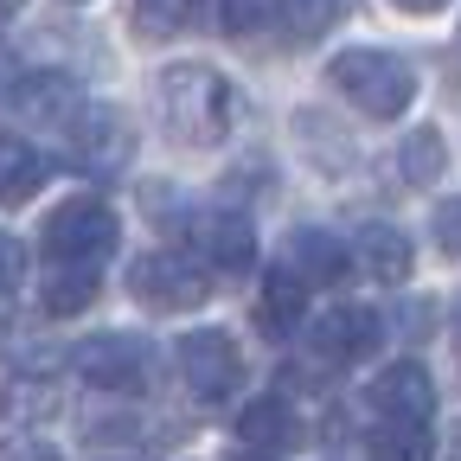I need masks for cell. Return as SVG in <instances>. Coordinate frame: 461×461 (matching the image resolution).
<instances>
[{"instance_id": "1", "label": "cell", "mask_w": 461, "mask_h": 461, "mask_svg": "<svg viewBox=\"0 0 461 461\" xmlns=\"http://www.w3.org/2000/svg\"><path fill=\"white\" fill-rule=\"evenodd\" d=\"M160 115L180 148H218L230 135L238 96H230V84L212 65H167L160 71Z\"/></svg>"}, {"instance_id": "2", "label": "cell", "mask_w": 461, "mask_h": 461, "mask_svg": "<svg viewBox=\"0 0 461 461\" xmlns=\"http://www.w3.org/2000/svg\"><path fill=\"white\" fill-rule=\"evenodd\" d=\"M333 90L353 103L359 115H378V122H391V115L411 109L417 96V71L403 65L397 51H378V45H359V51H339L333 65H327Z\"/></svg>"}, {"instance_id": "3", "label": "cell", "mask_w": 461, "mask_h": 461, "mask_svg": "<svg viewBox=\"0 0 461 461\" xmlns=\"http://www.w3.org/2000/svg\"><path fill=\"white\" fill-rule=\"evenodd\" d=\"M129 295L154 314H193L212 295V263L193 250H148L129 269Z\"/></svg>"}, {"instance_id": "4", "label": "cell", "mask_w": 461, "mask_h": 461, "mask_svg": "<svg viewBox=\"0 0 461 461\" xmlns=\"http://www.w3.org/2000/svg\"><path fill=\"white\" fill-rule=\"evenodd\" d=\"M71 372L90 391L135 397V391L154 384V339H141V333H96V339L71 346Z\"/></svg>"}, {"instance_id": "5", "label": "cell", "mask_w": 461, "mask_h": 461, "mask_svg": "<svg viewBox=\"0 0 461 461\" xmlns=\"http://www.w3.org/2000/svg\"><path fill=\"white\" fill-rule=\"evenodd\" d=\"M115 238H122V224H115V212L103 199H65L51 205L45 218V257L51 263H103L115 250Z\"/></svg>"}, {"instance_id": "6", "label": "cell", "mask_w": 461, "mask_h": 461, "mask_svg": "<svg viewBox=\"0 0 461 461\" xmlns=\"http://www.w3.org/2000/svg\"><path fill=\"white\" fill-rule=\"evenodd\" d=\"M173 359H180V378H186V391L199 403H224L244 384V353H238V339L224 327H193L180 346H173Z\"/></svg>"}, {"instance_id": "7", "label": "cell", "mask_w": 461, "mask_h": 461, "mask_svg": "<svg viewBox=\"0 0 461 461\" xmlns=\"http://www.w3.org/2000/svg\"><path fill=\"white\" fill-rule=\"evenodd\" d=\"M308 346L327 366H359V359H372L384 346V314H372V308H333V314H321L308 327Z\"/></svg>"}, {"instance_id": "8", "label": "cell", "mask_w": 461, "mask_h": 461, "mask_svg": "<svg viewBox=\"0 0 461 461\" xmlns=\"http://www.w3.org/2000/svg\"><path fill=\"white\" fill-rule=\"evenodd\" d=\"M366 403H372L378 417H403V423H429V417H436V384H429V372H423L417 359H397V366H384V372L372 378Z\"/></svg>"}, {"instance_id": "9", "label": "cell", "mask_w": 461, "mask_h": 461, "mask_svg": "<svg viewBox=\"0 0 461 461\" xmlns=\"http://www.w3.org/2000/svg\"><path fill=\"white\" fill-rule=\"evenodd\" d=\"M193 257L212 269H250L257 263V230L244 212H199L193 218Z\"/></svg>"}, {"instance_id": "10", "label": "cell", "mask_w": 461, "mask_h": 461, "mask_svg": "<svg viewBox=\"0 0 461 461\" xmlns=\"http://www.w3.org/2000/svg\"><path fill=\"white\" fill-rule=\"evenodd\" d=\"M135 154V129L122 109H84L77 122V167L84 173H122Z\"/></svg>"}, {"instance_id": "11", "label": "cell", "mask_w": 461, "mask_h": 461, "mask_svg": "<svg viewBox=\"0 0 461 461\" xmlns=\"http://www.w3.org/2000/svg\"><path fill=\"white\" fill-rule=\"evenodd\" d=\"M58 411H65L58 378H45V372H7V378H0V423L39 429V423H51Z\"/></svg>"}, {"instance_id": "12", "label": "cell", "mask_w": 461, "mask_h": 461, "mask_svg": "<svg viewBox=\"0 0 461 461\" xmlns=\"http://www.w3.org/2000/svg\"><path fill=\"white\" fill-rule=\"evenodd\" d=\"M282 263L295 269L308 288H327V282H339L346 269H353V244H339L333 230H288Z\"/></svg>"}, {"instance_id": "13", "label": "cell", "mask_w": 461, "mask_h": 461, "mask_svg": "<svg viewBox=\"0 0 461 461\" xmlns=\"http://www.w3.org/2000/svg\"><path fill=\"white\" fill-rule=\"evenodd\" d=\"M14 109L26 115V122L71 129V122H77V84H71V77H51V71H39V77H26V84L14 90Z\"/></svg>"}, {"instance_id": "14", "label": "cell", "mask_w": 461, "mask_h": 461, "mask_svg": "<svg viewBox=\"0 0 461 461\" xmlns=\"http://www.w3.org/2000/svg\"><path fill=\"white\" fill-rule=\"evenodd\" d=\"M238 442L263 448V455H282V448L302 442V423H295V411H288L282 397H257V403H244V417H238Z\"/></svg>"}, {"instance_id": "15", "label": "cell", "mask_w": 461, "mask_h": 461, "mask_svg": "<svg viewBox=\"0 0 461 461\" xmlns=\"http://www.w3.org/2000/svg\"><path fill=\"white\" fill-rule=\"evenodd\" d=\"M257 321H263V333L269 339H282L295 321H308V282L288 269V263H276L269 276H263V302H257Z\"/></svg>"}, {"instance_id": "16", "label": "cell", "mask_w": 461, "mask_h": 461, "mask_svg": "<svg viewBox=\"0 0 461 461\" xmlns=\"http://www.w3.org/2000/svg\"><path fill=\"white\" fill-rule=\"evenodd\" d=\"M353 263L372 282H403V276H411V238H403L397 224H366L359 244H353Z\"/></svg>"}, {"instance_id": "17", "label": "cell", "mask_w": 461, "mask_h": 461, "mask_svg": "<svg viewBox=\"0 0 461 461\" xmlns=\"http://www.w3.org/2000/svg\"><path fill=\"white\" fill-rule=\"evenodd\" d=\"M263 20L288 39V45H314L339 26V0H269Z\"/></svg>"}, {"instance_id": "18", "label": "cell", "mask_w": 461, "mask_h": 461, "mask_svg": "<svg viewBox=\"0 0 461 461\" xmlns=\"http://www.w3.org/2000/svg\"><path fill=\"white\" fill-rule=\"evenodd\" d=\"M45 186V154L20 135H0V205H26Z\"/></svg>"}, {"instance_id": "19", "label": "cell", "mask_w": 461, "mask_h": 461, "mask_svg": "<svg viewBox=\"0 0 461 461\" xmlns=\"http://www.w3.org/2000/svg\"><path fill=\"white\" fill-rule=\"evenodd\" d=\"M96 288H103V269H96V263H58L51 282H45V314H51V321L84 314V308L96 302Z\"/></svg>"}, {"instance_id": "20", "label": "cell", "mask_w": 461, "mask_h": 461, "mask_svg": "<svg viewBox=\"0 0 461 461\" xmlns=\"http://www.w3.org/2000/svg\"><path fill=\"white\" fill-rule=\"evenodd\" d=\"M366 455H372V461H429V455H436V442H429V423L378 417V429L366 436Z\"/></svg>"}, {"instance_id": "21", "label": "cell", "mask_w": 461, "mask_h": 461, "mask_svg": "<svg viewBox=\"0 0 461 461\" xmlns=\"http://www.w3.org/2000/svg\"><path fill=\"white\" fill-rule=\"evenodd\" d=\"M442 167H448V141H442L436 129H411V141L397 148L403 186H436V180H442Z\"/></svg>"}, {"instance_id": "22", "label": "cell", "mask_w": 461, "mask_h": 461, "mask_svg": "<svg viewBox=\"0 0 461 461\" xmlns=\"http://www.w3.org/2000/svg\"><path fill=\"white\" fill-rule=\"evenodd\" d=\"M20 282H26V244L14 238V230H0V302H7Z\"/></svg>"}, {"instance_id": "23", "label": "cell", "mask_w": 461, "mask_h": 461, "mask_svg": "<svg viewBox=\"0 0 461 461\" xmlns=\"http://www.w3.org/2000/svg\"><path fill=\"white\" fill-rule=\"evenodd\" d=\"M436 244L448 257H461V199H442L436 205Z\"/></svg>"}, {"instance_id": "24", "label": "cell", "mask_w": 461, "mask_h": 461, "mask_svg": "<svg viewBox=\"0 0 461 461\" xmlns=\"http://www.w3.org/2000/svg\"><path fill=\"white\" fill-rule=\"evenodd\" d=\"M0 461H58V448L39 436H14V442H0Z\"/></svg>"}, {"instance_id": "25", "label": "cell", "mask_w": 461, "mask_h": 461, "mask_svg": "<svg viewBox=\"0 0 461 461\" xmlns=\"http://www.w3.org/2000/svg\"><path fill=\"white\" fill-rule=\"evenodd\" d=\"M391 7H403V14H442L448 0H391Z\"/></svg>"}, {"instance_id": "26", "label": "cell", "mask_w": 461, "mask_h": 461, "mask_svg": "<svg viewBox=\"0 0 461 461\" xmlns=\"http://www.w3.org/2000/svg\"><path fill=\"white\" fill-rule=\"evenodd\" d=\"M455 359H461V302H455Z\"/></svg>"}, {"instance_id": "27", "label": "cell", "mask_w": 461, "mask_h": 461, "mask_svg": "<svg viewBox=\"0 0 461 461\" xmlns=\"http://www.w3.org/2000/svg\"><path fill=\"white\" fill-rule=\"evenodd\" d=\"M455 461H461V429H455Z\"/></svg>"}, {"instance_id": "28", "label": "cell", "mask_w": 461, "mask_h": 461, "mask_svg": "<svg viewBox=\"0 0 461 461\" xmlns=\"http://www.w3.org/2000/svg\"><path fill=\"white\" fill-rule=\"evenodd\" d=\"M0 7H20V0H0Z\"/></svg>"}]
</instances>
